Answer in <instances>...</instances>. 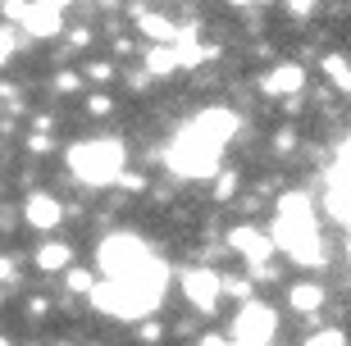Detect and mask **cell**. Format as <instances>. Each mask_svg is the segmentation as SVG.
<instances>
[{
	"mask_svg": "<svg viewBox=\"0 0 351 346\" xmlns=\"http://www.w3.org/2000/svg\"><path fill=\"white\" fill-rule=\"evenodd\" d=\"M233 132H237V114L223 110V105H215L206 114H196L187 128H178V137L165 151V164L178 178H215L219 173V155H223V146H228Z\"/></svg>",
	"mask_w": 351,
	"mask_h": 346,
	"instance_id": "1",
	"label": "cell"
},
{
	"mask_svg": "<svg viewBox=\"0 0 351 346\" xmlns=\"http://www.w3.org/2000/svg\"><path fill=\"white\" fill-rule=\"evenodd\" d=\"M165 287H169V264H151L146 273L137 278H105L96 282V292L87 296L91 306L110 314V319H123V323H142L156 314V306L165 301Z\"/></svg>",
	"mask_w": 351,
	"mask_h": 346,
	"instance_id": "2",
	"label": "cell"
},
{
	"mask_svg": "<svg viewBox=\"0 0 351 346\" xmlns=\"http://www.w3.org/2000/svg\"><path fill=\"white\" fill-rule=\"evenodd\" d=\"M64 164L82 187H119V178L128 173V151L119 137H82L69 146Z\"/></svg>",
	"mask_w": 351,
	"mask_h": 346,
	"instance_id": "3",
	"label": "cell"
},
{
	"mask_svg": "<svg viewBox=\"0 0 351 346\" xmlns=\"http://www.w3.org/2000/svg\"><path fill=\"white\" fill-rule=\"evenodd\" d=\"M156 264V251L146 246V237L137 232H110L96 242V269L105 278H137Z\"/></svg>",
	"mask_w": 351,
	"mask_h": 346,
	"instance_id": "4",
	"label": "cell"
},
{
	"mask_svg": "<svg viewBox=\"0 0 351 346\" xmlns=\"http://www.w3.org/2000/svg\"><path fill=\"white\" fill-rule=\"evenodd\" d=\"M269 237H274V251H283L301 269H324L328 264V246L319 237V228H315V219H306V223H274Z\"/></svg>",
	"mask_w": 351,
	"mask_h": 346,
	"instance_id": "5",
	"label": "cell"
},
{
	"mask_svg": "<svg viewBox=\"0 0 351 346\" xmlns=\"http://www.w3.org/2000/svg\"><path fill=\"white\" fill-rule=\"evenodd\" d=\"M0 14L10 18V27L27 32V37H64V5H51V0H23V5H0Z\"/></svg>",
	"mask_w": 351,
	"mask_h": 346,
	"instance_id": "6",
	"label": "cell"
},
{
	"mask_svg": "<svg viewBox=\"0 0 351 346\" xmlns=\"http://www.w3.org/2000/svg\"><path fill=\"white\" fill-rule=\"evenodd\" d=\"M274 333H278V314H274V306H265V301H247V306H237L233 323H228L233 346H269Z\"/></svg>",
	"mask_w": 351,
	"mask_h": 346,
	"instance_id": "7",
	"label": "cell"
},
{
	"mask_svg": "<svg viewBox=\"0 0 351 346\" xmlns=\"http://www.w3.org/2000/svg\"><path fill=\"white\" fill-rule=\"evenodd\" d=\"M178 292L182 301L196 310V314H215L223 301V282L215 269H206V264H196V269H182L178 273Z\"/></svg>",
	"mask_w": 351,
	"mask_h": 346,
	"instance_id": "8",
	"label": "cell"
},
{
	"mask_svg": "<svg viewBox=\"0 0 351 346\" xmlns=\"http://www.w3.org/2000/svg\"><path fill=\"white\" fill-rule=\"evenodd\" d=\"M223 251L242 256V264H251V269H265L274 260V237L261 232L256 223H233V228L223 232Z\"/></svg>",
	"mask_w": 351,
	"mask_h": 346,
	"instance_id": "9",
	"label": "cell"
},
{
	"mask_svg": "<svg viewBox=\"0 0 351 346\" xmlns=\"http://www.w3.org/2000/svg\"><path fill=\"white\" fill-rule=\"evenodd\" d=\"M19 219H23L32 232H51V228L64 223V201L55 192H32L23 206H19Z\"/></svg>",
	"mask_w": 351,
	"mask_h": 346,
	"instance_id": "10",
	"label": "cell"
},
{
	"mask_svg": "<svg viewBox=\"0 0 351 346\" xmlns=\"http://www.w3.org/2000/svg\"><path fill=\"white\" fill-rule=\"evenodd\" d=\"M301 87H306V69L292 64V60H278V64L265 73V82H261V91L269 96V101H297Z\"/></svg>",
	"mask_w": 351,
	"mask_h": 346,
	"instance_id": "11",
	"label": "cell"
},
{
	"mask_svg": "<svg viewBox=\"0 0 351 346\" xmlns=\"http://www.w3.org/2000/svg\"><path fill=\"white\" fill-rule=\"evenodd\" d=\"M128 14L137 18V27L146 32V41H151V46H178L182 27L173 23V18H165V14H156V10H146V5H132Z\"/></svg>",
	"mask_w": 351,
	"mask_h": 346,
	"instance_id": "12",
	"label": "cell"
},
{
	"mask_svg": "<svg viewBox=\"0 0 351 346\" xmlns=\"http://www.w3.org/2000/svg\"><path fill=\"white\" fill-rule=\"evenodd\" d=\"M324 282H315V278H301L287 287V306H292V314H306V319H315L319 310H324Z\"/></svg>",
	"mask_w": 351,
	"mask_h": 346,
	"instance_id": "13",
	"label": "cell"
},
{
	"mask_svg": "<svg viewBox=\"0 0 351 346\" xmlns=\"http://www.w3.org/2000/svg\"><path fill=\"white\" fill-rule=\"evenodd\" d=\"M32 260H37L41 273H69L73 269V242H64V237H46Z\"/></svg>",
	"mask_w": 351,
	"mask_h": 346,
	"instance_id": "14",
	"label": "cell"
},
{
	"mask_svg": "<svg viewBox=\"0 0 351 346\" xmlns=\"http://www.w3.org/2000/svg\"><path fill=\"white\" fill-rule=\"evenodd\" d=\"M315 219V201L306 192H283L274 201V223H306Z\"/></svg>",
	"mask_w": 351,
	"mask_h": 346,
	"instance_id": "15",
	"label": "cell"
},
{
	"mask_svg": "<svg viewBox=\"0 0 351 346\" xmlns=\"http://www.w3.org/2000/svg\"><path fill=\"white\" fill-rule=\"evenodd\" d=\"M146 73L151 77H169V73H178V51H173V46H146Z\"/></svg>",
	"mask_w": 351,
	"mask_h": 346,
	"instance_id": "16",
	"label": "cell"
},
{
	"mask_svg": "<svg viewBox=\"0 0 351 346\" xmlns=\"http://www.w3.org/2000/svg\"><path fill=\"white\" fill-rule=\"evenodd\" d=\"M319 69H324V77L333 82V91L351 96V60H347V55H324V60H319Z\"/></svg>",
	"mask_w": 351,
	"mask_h": 346,
	"instance_id": "17",
	"label": "cell"
},
{
	"mask_svg": "<svg viewBox=\"0 0 351 346\" xmlns=\"http://www.w3.org/2000/svg\"><path fill=\"white\" fill-rule=\"evenodd\" d=\"M237 187H242V173L237 169H219L215 173V201H233Z\"/></svg>",
	"mask_w": 351,
	"mask_h": 346,
	"instance_id": "18",
	"label": "cell"
},
{
	"mask_svg": "<svg viewBox=\"0 0 351 346\" xmlns=\"http://www.w3.org/2000/svg\"><path fill=\"white\" fill-rule=\"evenodd\" d=\"M219 282H223V296H233V301H242V306L251 301V287H256V282L242 278V273H219Z\"/></svg>",
	"mask_w": 351,
	"mask_h": 346,
	"instance_id": "19",
	"label": "cell"
},
{
	"mask_svg": "<svg viewBox=\"0 0 351 346\" xmlns=\"http://www.w3.org/2000/svg\"><path fill=\"white\" fill-rule=\"evenodd\" d=\"M64 287L73 296H91V292H96V273H91V269H69L64 273Z\"/></svg>",
	"mask_w": 351,
	"mask_h": 346,
	"instance_id": "20",
	"label": "cell"
},
{
	"mask_svg": "<svg viewBox=\"0 0 351 346\" xmlns=\"http://www.w3.org/2000/svg\"><path fill=\"white\" fill-rule=\"evenodd\" d=\"M114 73H119L114 60H87V64H82V77H87V82H110Z\"/></svg>",
	"mask_w": 351,
	"mask_h": 346,
	"instance_id": "21",
	"label": "cell"
},
{
	"mask_svg": "<svg viewBox=\"0 0 351 346\" xmlns=\"http://www.w3.org/2000/svg\"><path fill=\"white\" fill-rule=\"evenodd\" d=\"M301 346H347V333L342 328H315Z\"/></svg>",
	"mask_w": 351,
	"mask_h": 346,
	"instance_id": "22",
	"label": "cell"
},
{
	"mask_svg": "<svg viewBox=\"0 0 351 346\" xmlns=\"http://www.w3.org/2000/svg\"><path fill=\"white\" fill-rule=\"evenodd\" d=\"M269 146H274V155H292V151H297V128H292V123H283V128L274 132Z\"/></svg>",
	"mask_w": 351,
	"mask_h": 346,
	"instance_id": "23",
	"label": "cell"
},
{
	"mask_svg": "<svg viewBox=\"0 0 351 346\" xmlns=\"http://www.w3.org/2000/svg\"><path fill=\"white\" fill-rule=\"evenodd\" d=\"M110 110H114V96H105V91H91L87 96V114L91 119H105Z\"/></svg>",
	"mask_w": 351,
	"mask_h": 346,
	"instance_id": "24",
	"label": "cell"
},
{
	"mask_svg": "<svg viewBox=\"0 0 351 346\" xmlns=\"http://www.w3.org/2000/svg\"><path fill=\"white\" fill-rule=\"evenodd\" d=\"M78 87H82V73H73V69H60V73H55V91H60V96H73Z\"/></svg>",
	"mask_w": 351,
	"mask_h": 346,
	"instance_id": "25",
	"label": "cell"
},
{
	"mask_svg": "<svg viewBox=\"0 0 351 346\" xmlns=\"http://www.w3.org/2000/svg\"><path fill=\"white\" fill-rule=\"evenodd\" d=\"M23 151H32V155H51V151H55V141L46 137V132H27V137H23Z\"/></svg>",
	"mask_w": 351,
	"mask_h": 346,
	"instance_id": "26",
	"label": "cell"
},
{
	"mask_svg": "<svg viewBox=\"0 0 351 346\" xmlns=\"http://www.w3.org/2000/svg\"><path fill=\"white\" fill-rule=\"evenodd\" d=\"M19 51V27H0V64Z\"/></svg>",
	"mask_w": 351,
	"mask_h": 346,
	"instance_id": "27",
	"label": "cell"
},
{
	"mask_svg": "<svg viewBox=\"0 0 351 346\" xmlns=\"http://www.w3.org/2000/svg\"><path fill=\"white\" fill-rule=\"evenodd\" d=\"M14 282H19V260L0 256V287H14Z\"/></svg>",
	"mask_w": 351,
	"mask_h": 346,
	"instance_id": "28",
	"label": "cell"
},
{
	"mask_svg": "<svg viewBox=\"0 0 351 346\" xmlns=\"http://www.w3.org/2000/svg\"><path fill=\"white\" fill-rule=\"evenodd\" d=\"M137 337H142V342H160V337H165V323H160V319H142Z\"/></svg>",
	"mask_w": 351,
	"mask_h": 346,
	"instance_id": "29",
	"label": "cell"
},
{
	"mask_svg": "<svg viewBox=\"0 0 351 346\" xmlns=\"http://www.w3.org/2000/svg\"><path fill=\"white\" fill-rule=\"evenodd\" d=\"M119 187H123V192H146V173H137V169H132V173H123V178H119Z\"/></svg>",
	"mask_w": 351,
	"mask_h": 346,
	"instance_id": "30",
	"label": "cell"
},
{
	"mask_svg": "<svg viewBox=\"0 0 351 346\" xmlns=\"http://www.w3.org/2000/svg\"><path fill=\"white\" fill-rule=\"evenodd\" d=\"M196 346H233V337H228V333H201Z\"/></svg>",
	"mask_w": 351,
	"mask_h": 346,
	"instance_id": "31",
	"label": "cell"
},
{
	"mask_svg": "<svg viewBox=\"0 0 351 346\" xmlns=\"http://www.w3.org/2000/svg\"><path fill=\"white\" fill-rule=\"evenodd\" d=\"M87 41H91V27H87V23L69 27V46H87Z\"/></svg>",
	"mask_w": 351,
	"mask_h": 346,
	"instance_id": "32",
	"label": "cell"
},
{
	"mask_svg": "<svg viewBox=\"0 0 351 346\" xmlns=\"http://www.w3.org/2000/svg\"><path fill=\"white\" fill-rule=\"evenodd\" d=\"M27 314H32V319H46V314H51V301H46V296L27 301Z\"/></svg>",
	"mask_w": 351,
	"mask_h": 346,
	"instance_id": "33",
	"label": "cell"
},
{
	"mask_svg": "<svg viewBox=\"0 0 351 346\" xmlns=\"http://www.w3.org/2000/svg\"><path fill=\"white\" fill-rule=\"evenodd\" d=\"M128 87L132 91H146V87H151V73H146V69H142V73H128Z\"/></svg>",
	"mask_w": 351,
	"mask_h": 346,
	"instance_id": "34",
	"label": "cell"
},
{
	"mask_svg": "<svg viewBox=\"0 0 351 346\" xmlns=\"http://www.w3.org/2000/svg\"><path fill=\"white\" fill-rule=\"evenodd\" d=\"M287 14L292 18H315V5H287Z\"/></svg>",
	"mask_w": 351,
	"mask_h": 346,
	"instance_id": "35",
	"label": "cell"
},
{
	"mask_svg": "<svg viewBox=\"0 0 351 346\" xmlns=\"http://www.w3.org/2000/svg\"><path fill=\"white\" fill-rule=\"evenodd\" d=\"M0 346H14V342H10V337H0Z\"/></svg>",
	"mask_w": 351,
	"mask_h": 346,
	"instance_id": "36",
	"label": "cell"
},
{
	"mask_svg": "<svg viewBox=\"0 0 351 346\" xmlns=\"http://www.w3.org/2000/svg\"><path fill=\"white\" fill-rule=\"evenodd\" d=\"M0 192H5V182H0Z\"/></svg>",
	"mask_w": 351,
	"mask_h": 346,
	"instance_id": "37",
	"label": "cell"
}]
</instances>
